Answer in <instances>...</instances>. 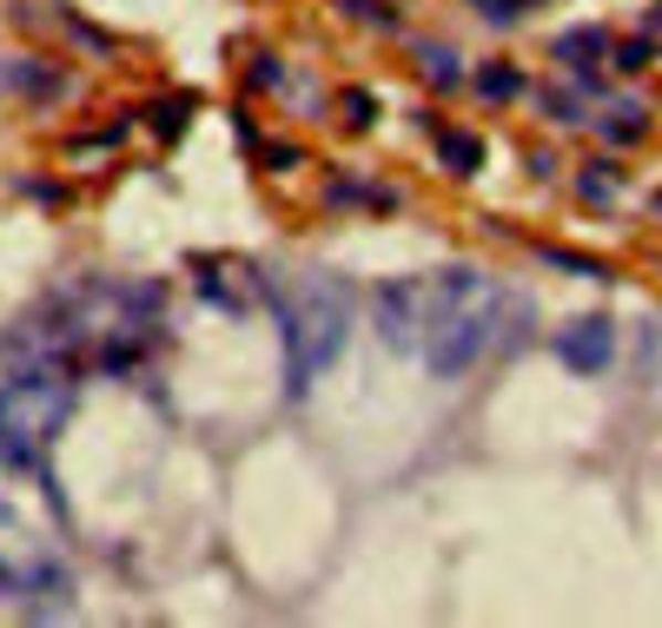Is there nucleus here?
Returning a JSON list of instances; mask_svg holds the SVG:
<instances>
[{
  "mask_svg": "<svg viewBox=\"0 0 662 628\" xmlns=\"http://www.w3.org/2000/svg\"><path fill=\"white\" fill-rule=\"evenodd\" d=\"M497 305H504V291H497L477 265H451V272L431 278L424 358H431L438 377H464V371L484 358V344H491V331H497Z\"/></svg>",
  "mask_w": 662,
  "mask_h": 628,
  "instance_id": "1",
  "label": "nucleus"
},
{
  "mask_svg": "<svg viewBox=\"0 0 662 628\" xmlns=\"http://www.w3.org/2000/svg\"><path fill=\"white\" fill-rule=\"evenodd\" d=\"M351 285L338 272H305L298 291L279 305V324H285V391H305L351 338Z\"/></svg>",
  "mask_w": 662,
  "mask_h": 628,
  "instance_id": "2",
  "label": "nucleus"
},
{
  "mask_svg": "<svg viewBox=\"0 0 662 628\" xmlns=\"http://www.w3.org/2000/svg\"><path fill=\"white\" fill-rule=\"evenodd\" d=\"M371 318H378V338H385L391 351H418L424 331H431V285H424V278H391V285H378Z\"/></svg>",
  "mask_w": 662,
  "mask_h": 628,
  "instance_id": "3",
  "label": "nucleus"
},
{
  "mask_svg": "<svg viewBox=\"0 0 662 628\" xmlns=\"http://www.w3.org/2000/svg\"><path fill=\"white\" fill-rule=\"evenodd\" d=\"M557 358H564V371H577V377L610 371V358H617V324H610V318H577V324H564V331H557Z\"/></svg>",
  "mask_w": 662,
  "mask_h": 628,
  "instance_id": "4",
  "label": "nucleus"
},
{
  "mask_svg": "<svg viewBox=\"0 0 662 628\" xmlns=\"http://www.w3.org/2000/svg\"><path fill=\"white\" fill-rule=\"evenodd\" d=\"M603 53H610V33H603V26H577V33L557 40V60L577 66L584 79H597V60H603Z\"/></svg>",
  "mask_w": 662,
  "mask_h": 628,
  "instance_id": "5",
  "label": "nucleus"
},
{
  "mask_svg": "<svg viewBox=\"0 0 662 628\" xmlns=\"http://www.w3.org/2000/svg\"><path fill=\"white\" fill-rule=\"evenodd\" d=\"M438 159H444L458 179H471V172L484 166V139H477V132H458V126H444V132H438Z\"/></svg>",
  "mask_w": 662,
  "mask_h": 628,
  "instance_id": "6",
  "label": "nucleus"
},
{
  "mask_svg": "<svg viewBox=\"0 0 662 628\" xmlns=\"http://www.w3.org/2000/svg\"><path fill=\"white\" fill-rule=\"evenodd\" d=\"M477 93H484L491 106H504V99L524 93V73H517L511 60H484V66H477Z\"/></svg>",
  "mask_w": 662,
  "mask_h": 628,
  "instance_id": "7",
  "label": "nucleus"
},
{
  "mask_svg": "<svg viewBox=\"0 0 662 628\" xmlns=\"http://www.w3.org/2000/svg\"><path fill=\"white\" fill-rule=\"evenodd\" d=\"M411 53L424 60L431 86H458V79H464V73H458V53H451V46H438V40H411Z\"/></svg>",
  "mask_w": 662,
  "mask_h": 628,
  "instance_id": "8",
  "label": "nucleus"
},
{
  "mask_svg": "<svg viewBox=\"0 0 662 628\" xmlns=\"http://www.w3.org/2000/svg\"><path fill=\"white\" fill-rule=\"evenodd\" d=\"M544 106H550V119H557V126H584V99H577V93L550 86V93H544Z\"/></svg>",
  "mask_w": 662,
  "mask_h": 628,
  "instance_id": "9",
  "label": "nucleus"
},
{
  "mask_svg": "<svg viewBox=\"0 0 662 628\" xmlns=\"http://www.w3.org/2000/svg\"><path fill=\"white\" fill-rule=\"evenodd\" d=\"M610 60H617V73H643V60H650V40H630V46H610Z\"/></svg>",
  "mask_w": 662,
  "mask_h": 628,
  "instance_id": "10",
  "label": "nucleus"
},
{
  "mask_svg": "<svg viewBox=\"0 0 662 628\" xmlns=\"http://www.w3.org/2000/svg\"><path fill=\"white\" fill-rule=\"evenodd\" d=\"M643 132V106L630 99V106H617V119H610V139H637Z\"/></svg>",
  "mask_w": 662,
  "mask_h": 628,
  "instance_id": "11",
  "label": "nucleus"
},
{
  "mask_svg": "<svg viewBox=\"0 0 662 628\" xmlns=\"http://www.w3.org/2000/svg\"><path fill=\"white\" fill-rule=\"evenodd\" d=\"M345 126H371V93H345Z\"/></svg>",
  "mask_w": 662,
  "mask_h": 628,
  "instance_id": "12",
  "label": "nucleus"
},
{
  "mask_svg": "<svg viewBox=\"0 0 662 628\" xmlns=\"http://www.w3.org/2000/svg\"><path fill=\"white\" fill-rule=\"evenodd\" d=\"M584 199H610V166H584Z\"/></svg>",
  "mask_w": 662,
  "mask_h": 628,
  "instance_id": "13",
  "label": "nucleus"
},
{
  "mask_svg": "<svg viewBox=\"0 0 662 628\" xmlns=\"http://www.w3.org/2000/svg\"><path fill=\"white\" fill-rule=\"evenodd\" d=\"M477 7H484L491 26H511V20H517V0H477Z\"/></svg>",
  "mask_w": 662,
  "mask_h": 628,
  "instance_id": "14",
  "label": "nucleus"
},
{
  "mask_svg": "<svg viewBox=\"0 0 662 628\" xmlns=\"http://www.w3.org/2000/svg\"><path fill=\"white\" fill-rule=\"evenodd\" d=\"M650 33H662V0L650 7Z\"/></svg>",
  "mask_w": 662,
  "mask_h": 628,
  "instance_id": "15",
  "label": "nucleus"
},
{
  "mask_svg": "<svg viewBox=\"0 0 662 628\" xmlns=\"http://www.w3.org/2000/svg\"><path fill=\"white\" fill-rule=\"evenodd\" d=\"M524 7H537V0H517V13H524Z\"/></svg>",
  "mask_w": 662,
  "mask_h": 628,
  "instance_id": "16",
  "label": "nucleus"
},
{
  "mask_svg": "<svg viewBox=\"0 0 662 628\" xmlns=\"http://www.w3.org/2000/svg\"><path fill=\"white\" fill-rule=\"evenodd\" d=\"M656 212H662V192H656Z\"/></svg>",
  "mask_w": 662,
  "mask_h": 628,
  "instance_id": "17",
  "label": "nucleus"
}]
</instances>
